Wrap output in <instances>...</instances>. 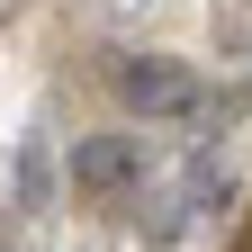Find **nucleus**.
Listing matches in <instances>:
<instances>
[{"instance_id":"f257e3e1","label":"nucleus","mask_w":252,"mask_h":252,"mask_svg":"<svg viewBox=\"0 0 252 252\" xmlns=\"http://www.w3.org/2000/svg\"><path fill=\"white\" fill-rule=\"evenodd\" d=\"M144 144L135 135H81L72 144V162H63V180H72V198L90 207H117V198H144Z\"/></svg>"},{"instance_id":"f03ea898","label":"nucleus","mask_w":252,"mask_h":252,"mask_svg":"<svg viewBox=\"0 0 252 252\" xmlns=\"http://www.w3.org/2000/svg\"><path fill=\"white\" fill-rule=\"evenodd\" d=\"M117 99L135 108V117H198V72H189L180 54H126L117 63Z\"/></svg>"},{"instance_id":"7ed1b4c3","label":"nucleus","mask_w":252,"mask_h":252,"mask_svg":"<svg viewBox=\"0 0 252 252\" xmlns=\"http://www.w3.org/2000/svg\"><path fill=\"white\" fill-rule=\"evenodd\" d=\"M45 198H54V153H45V144H18V207L36 216Z\"/></svg>"},{"instance_id":"20e7f679","label":"nucleus","mask_w":252,"mask_h":252,"mask_svg":"<svg viewBox=\"0 0 252 252\" xmlns=\"http://www.w3.org/2000/svg\"><path fill=\"white\" fill-rule=\"evenodd\" d=\"M0 252H18V243H0Z\"/></svg>"}]
</instances>
